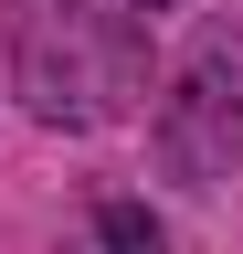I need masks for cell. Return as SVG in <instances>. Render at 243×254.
Returning a JSON list of instances; mask_svg holds the SVG:
<instances>
[{"label":"cell","mask_w":243,"mask_h":254,"mask_svg":"<svg viewBox=\"0 0 243 254\" xmlns=\"http://www.w3.org/2000/svg\"><path fill=\"white\" fill-rule=\"evenodd\" d=\"M106 254H159V222L138 201H106Z\"/></svg>","instance_id":"cell-1"}]
</instances>
